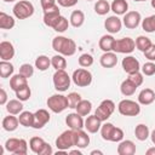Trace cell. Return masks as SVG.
Masks as SVG:
<instances>
[{"instance_id": "obj_1", "label": "cell", "mask_w": 155, "mask_h": 155, "mask_svg": "<svg viewBox=\"0 0 155 155\" xmlns=\"http://www.w3.org/2000/svg\"><path fill=\"white\" fill-rule=\"evenodd\" d=\"M52 48L64 57H70L76 52V44L73 39L58 35L52 40Z\"/></svg>"}, {"instance_id": "obj_2", "label": "cell", "mask_w": 155, "mask_h": 155, "mask_svg": "<svg viewBox=\"0 0 155 155\" xmlns=\"http://www.w3.org/2000/svg\"><path fill=\"white\" fill-rule=\"evenodd\" d=\"M101 136L108 142H121L124 139V131L120 127L114 126L111 122H105L101 127Z\"/></svg>"}, {"instance_id": "obj_3", "label": "cell", "mask_w": 155, "mask_h": 155, "mask_svg": "<svg viewBox=\"0 0 155 155\" xmlns=\"http://www.w3.org/2000/svg\"><path fill=\"white\" fill-rule=\"evenodd\" d=\"M4 147L8 153L15 155H25L28 153V143L23 138H8Z\"/></svg>"}, {"instance_id": "obj_4", "label": "cell", "mask_w": 155, "mask_h": 155, "mask_svg": "<svg viewBox=\"0 0 155 155\" xmlns=\"http://www.w3.org/2000/svg\"><path fill=\"white\" fill-rule=\"evenodd\" d=\"M12 12L17 19H27L34 13V5L28 0H21L15 4Z\"/></svg>"}, {"instance_id": "obj_5", "label": "cell", "mask_w": 155, "mask_h": 155, "mask_svg": "<svg viewBox=\"0 0 155 155\" xmlns=\"http://www.w3.org/2000/svg\"><path fill=\"white\" fill-rule=\"evenodd\" d=\"M47 107L51 111L56 113V114H59L62 111H64L67 108H69L68 105V98L67 96H63L61 93H56V94H52L51 97H48L47 99Z\"/></svg>"}, {"instance_id": "obj_6", "label": "cell", "mask_w": 155, "mask_h": 155, "mask_svg": "<svg viewBox=\"0 0 155 155\" xmlns=\"http://www.w3.org/2000/svg\"><path fill=\"white\" fill-rule=\"evenodd\" d=\"M52 80H53V86H54L56 91H58V92H64L70 87L71 78L68 75L65 69L56 70L54 74H53Z\"/></svg>"}, {"instance_id": "obj_7", "label": "cell", "mask_w": 155, "mask_h": 155, "mask_svg": "<svg viewBox=\"0 0 155 155\" xmlns=\"http://www.w3.org/2000/svg\"><path fill=\"white\" fill-rule=\"evenodd\" d=\"M117 110L124 116H137L140 113V104L131 99H122L117 104Z\"/></svg>"}, {"instance_id": "obj_8", "label": "cell", "mask_w": 155, "mask_h": 155, "mask_svg": "<svg viewBox=\"0 0 155 155\" xmlns=\"http://www.w3.org/2000/svg\"><path fill=\"white\" fill-rule=\"evenodd\" d=\"M73 82L79 87H87L92 84V74L85 68H78L71 75Z\"/></svg>"}, {"instance_id": "obj_9", "label": "cell", "mask_w": 155, "mask_h": 155, "mask_svg": "<svg viewBox=\"0 0 155 155\" xmlns=\"http://www.w3.org/2000/svg\"><path fill=\"white\" fill-rule=\"evenodd\" d=\"M114 110H115V103L111 99H104L97 107V109L94 111V115L102 122H104V121H107L111 116V114L114 113Z\"/></svg>"}, {"instance_id": "obj_10", "label": "cell", "mask_w": 155, "mask_h": 155, "mask_svg": "<svg viewBox=\"0 0 155 155\" xmlns=\"http://www.w3.org/2000/svg\"><path fill=\"white\" fill-rule=\"evenodd\" d=\"M136 48V41L132 38H122V39H117L115 40L113 51L115 53H132Z\"/></svg>"}, {"instance_id": "obj_11", "label": "cell", "mask_w": 155, "mask_h": 155, "mask_svg": "<svg viewBox=\"0 0 155 155\" xmlns=\"http://www.w3.org/2000/svg\"><path fill=\"white\" fill-rule=\"evenodd\" d=\"M57 149L59 150H69L71 147H74V132L71 128L62 132L57 138H56V142H54Z\"/></svg>"}, {"instance_id": "obj_12", "label": "cell", "mask_w": 155, "mask_h": 155, "mask_svg": "<svg viewBox=\"0 0 155 155\" xmlns=\"http://www.w3.org/2000/svg\"><path fill=\"white\" fill-rule=\"evenodd\" d=\"M142 21V16L138 11H128L124 15L122 18V24L127 29H136Z\"/></svg>"}, {"instance_id": "obj_13", "label": "cell", "mask_w": 155, "mask_h": 155, "mask_svg": "<svg viewBox=\"0 0 155 155\" xmlns=\"http://www.w3.org/2000/svg\"><path fill=\"white\" fill-rule=\"evenodd\" d=\"M61 16L62 15L59 12L58 5H54V6L50 7V8H46V10H44V23L47 27L53 28V25L56 24V22L58 21V18Z\"/></svg>"}, {"instance_id": "obj_14", "label": "cell", "mask_w": 155, "mask_h": 155, "mask_svg": "<svg viewBox=\"0 0 155 155\" xmlns=\"http://www.w3.org/2000/svg\"><path fill=\"white\" fill-rule=\"evenodd\" d=\"M121 65H122L124 71H126L127 74H132V73H136V71L140 70L139 61L136 57H133V56H126L122 59Z\"/></svg>"}, {"instance_id": "obj_15", "label": "cell", "mask_w": 155, "mask_h": 155, "mask_svg": "<svg viewBox=\"0 0 155 155\" xmlns=\"http://www.w3.org/2000/svg\"><path fill=\"white\" fill-rule=\"evenodd\" d=\"M50 121V113L46 109H39L34 113V124H33V128L35 130H40L44 126H46V124Z\"/></svg>"}, {"instance_id": "obj_16", "label": "cell", "mask_w": 155, "mask_h": 155, "mask_svg": "<svg viewBox=\"0 0 155 155\" xmlns=\"http://www.w3.org/2000/svg\"><path fill=\"white\" fill-rule=\"evenodd\" d=\"M121 27H122V21L116 16H110L108 17L105 21H104V28L107 29L108 33H110L111 35L113 34H116L121 30Z\"/></svg>"}, {"instance_id": "obj_17", "label": "cell", "mask_w": 155, "mask_h": 155, "mask_svg": "<svg viewBox=\"0 0 155 155\" xmlns=\"http://www.w3.org/2000/svg\"><path fill=\"white\" fill-rule=\"evenodd\" d=\"M65 124L71 130H80L85 127V121L82 116L78 113H70L65 116Z\"/></svg>"}, {"instance_id": "obj_18", "label": "cell", "mask_w": 155, "mask_h": 155, "mask_svg": "<svg viewBox=\"0 0 155 155\" xmlns=\"http://www.w3.org/2000/svg\"><path fill=\"white\" fill-rule=\"evenodd\" d=\"M73 132H74V147L84 149L90 144V137L82 128L73 130Z\"/></svg>"}, {"instance_id": "obj_19", "label": "cell", "mask_w": 155, "mask_h": 155, "mask_svg": "<svg viewBox=\"0 0 155 155\" xmlns=\"http://www.w3.org/2000/svg\"><path fill=\"white\" fill-rule=\"evenodd\" d=\"M15 57V47L10 41L0 42V58L1 61H11Z\"/></svg>"}, {"instance_id": "obj_20", "label": "cell", "mask_w": 155, "mask_h": 155, "mask_svg": "<svg viewBox=\"0 0 155 155\" xmlns=\"http://www.w3.org/2000/svg\"><path fill=\"white\" fill-rule=\"evenodd\" d=\"M99 63L103 68H113L117 64V56L114 51L104 52L99 58Z\"/></svg>"}, {"instance_id": "obj_21", "label": "cell", "mask_w": 155, "mask_h": 155, "mask_svg": "<svg viewBox=\"0 0 155 155\" xmlns=\"http://www.w3.org/2000/svg\"><path fill=\"white\" fill-rule=\"evenodd\" d=\"M101 127H102V121L94 114L88 115L87 119L85 120V128L90 133H97L98 131H101Z\"/></svg>"}, {"instance_id": "obj_22", "label": "cell", "mask_w": 155, "mask_h": 155, "mask_svg": "<svg viewBox=\"0 0 155 155\" xmlns=\"http://www.w3.org/2000/svg\"><path fill=\"white\" fill-rule=\"evenodd\" d=\"M116 151L119 155H133L136 153V144L130 139L121 140L119 142Z\"/></svg>"}, {"instance_id": "obj_23", "label": "cell", "mask_w": 155, "mask_h": 155, "mask_svg": "<svg viewBox=\"0 0 155 155\" xmlns=\"http://www.w3.org/2000/svg\"><path fill=\"white\" fill-rule=\"evenodd\" d=\"M155 101V92L151 88H143L138 94V103L142 105H150Z\"/></svg>"}, {"instance_id": "obj_24", "label": "cell", "mask_w": 155, "mask_h": 155, "mask_svg": "<svg viewBox=\"0 0 155 155\" xmlns=\"http://www.w3.org/2000/svg\"><path fill=\"white\" fill-rule=\"evenodd\" d=\"M27 85H28V78L23 76V75L19 74V73L12 75L11 79H10V87H11V90H13L15 92L18 91V90H21L22 87H24V86H27Z\"/></svg>"}, {"instance_id": "obj_25", "label": "cell", "mask_w": 155, "mask_h": 155, "mask_svg": "<svg viewBox=\"0 0 155 155\" xmlns=\"http://www.w3.org/2000/svg\"><path fill=\"white\" fill-rule=\"evenodd\" d=\"M115 40H116V39H114V36H113L111 34H105V35H103V36L99 39L98 46H99V48H101L103 52H110V51H113Z\"/></svg>"}, {"instance_id": "obj_26", "label": "cell", "mask_w": 155, "mask_h": 155, "mask_svg": "<svg viewBox=\"0 0 155 155\" xmlns=\"http://www.w3.org/2000/svg\"><path fill=\"white\" fill-rule=\"evenodd\" d=\"M1 125H2V128H4L5 131H7V132H13V131L17 130L18 125H21V124H19L18 117H16L15 115L10 114L8 116H5V117L2 119Z\"/></svg>"}, {"instance_id": "obj_27", "label": "cell", "mask_w": 155, "mask_h": 155, "mask_svg": "<svg viewBox=\"0 0 155 155\" xmlns=\"http://www.w3.org/2000/svg\"><path fill=\"white\" fill-rule=\"evenodd\" d=\"M46 142L41 138V137H31L30 140H29V148L30 150L34 153V154H38V155H41L44 148L46 147Z\"/></svg>"}, {"instance_id": "obj_28", "label": "cell", "mask_w": 155, "mask_h": 155, "mask_svg": "<svg viewBox=\"0 0 155 155\" xmlns=\"http://www.w3.org/2000/svg\"><path fill=\"white\" fill-rule=\"evenodd\" d=\"M6 110H7L8 114L19 115V114L23 111V103H22V101H19L18 98H16V99H10V101L6 103Z\"/></svg>"}, {"instance_id": "obj_29", "label": "cell", "mask_w": 155, "mask_h": 155, "mask_svg": "<svg viewBox=\"0 0 155 155\" xmlns=\"http://www.w3.org/2000/svg\"><path fill=\"white\" fill-rule=\"evenodd\" d=\"M110 8L111 11L116 15V16H121L125 15L126 12H128V4L126 0H114L110 4Z\"/></svg>"}, {"instance_id": "obj_30", "label": "cell", "mask_w": 155, "mask_h": 155, "mask_svg": "<svg viewBox=\"0 0 155 155\" xmlns=\"http://www.w3.org/2000/svg\"><path fill=\"white\" fill-rule=\"evenodd\" d=\"M70 25H73L74 28H80L84 25L85 23V13L80 10H75L71 12L70 18H69Z\"/></svg>"}, {"instance_id": "obj_31", "label": "cell", "mask_w": 155, "mask_h": 155, "mask_svg": "<svg viewBox=\"0 0 155 155\" xmlns=\"http://www.w3.org/2000/svg\"><path fill=\"white\" fill-rule=\"evenodd\" d=\"M134 136L138 140L144 142L148 139V137H150V131L149 127L145 124H138L134 128Z\"/></svg>"}, {"instance_id": "obj_32", "label": "cell", "mask_w": 155, "mask_h": 155, "mask_svg": "<svg viewBox=\"0 0 155 155\" xmlns=\"http://www.w3.org/2000/svg\"><path fill=\"white\" fill-rule=\"evenodd\" d=\"M13 71H15V67L12 63H10V61H1L0 62V76L2 79L11 78L13 75Z\"/></svg>"}, {"instance_id": "obj_33", "label": "cell", "mask_w": 155, "mask_h": 155, "mask_svg": "<svg viewBox=\"0 0 155 155\" xmlns=\"http://www.w3.org/2000/svg\"><path fill=\"white\" fill-rule=\"evenodd\" d=\"M16 24V21L12 16L5 13V12H0V28L1 29H12Z\"/></svg>"}, {"instance_id": "obj_34", "label": "cell", "mask_w": 155, "mask_h": 155, "mask_svg": "<svg viewBox=\"0 0 155 155\" xmlns=\"http://www.w3.org/2000/svg\"><path fill=\"white\" fill-rule=\"evenodd\" d=\"M136 90H137V86H136L131 80L126 79V80H124V81L121 82L120 91H121V93H122L124 96L130 97V96H132V94L136 92Z\"/></svg>"}, {"instance_id": "obj_35", "label": "cell", "mask_w": 155, "mask_h": 155, "mask_svg": "<svg viewBox=\"0 0 155 155\" xmlns=\"http://www.w3.org/2000/svg\"><path fill=\"white\" fill-rule=\"evenodd\" d=\"M75 110L81 116H87V115H90V113L92 110V103L90 101H87V99H81L80 103L76 105Z\"/></svg>"}, {"instance_id": "obj_36", "label": "cell", "mask_w": 155, "mask_h": 155, "mask_svg": "<svg viewBox=\"0 0 155 155\" xmlns=\"http://www.w3.org/2000/svg\"><path fill=\"white\" fill-rule=\"evenodd\" d=\"M51 65V58H48L47 56L45 54H41V56H38L36 59H35V68L40 71H45L50 68Z\"/></svg>"}, {"instance_id": "obj_37", "label": "cell", "mask_w": 155, "mask_h": 155, "mask_svg": "<svg viewBox=\"0 0 155 155\" xmlns=\"http://www.w3.org/2000/svg\"><path fill=\"white\" fill-rule=\"evenodd\" d=\"M19 124L24 127H33L34 124V113L30 111H22L18 116Z\"/></svg>"}, {"instance_id": "obj_38", "label": "cell", "mask_w": 155, "mask_h": 155, "mask_svg": "<svg viewBox=\"0 0 155 155\" xmlns=\"http://www.w3.org/2000/svg\"><path fill=\"white\" fill-rule=\"evenodd\" d=\"M151 45H153L151 40H150L149 38L144 36V35H139V36L136 39V47H137V50H139V51L143 52V53H144Z\"/></svg>"}, {"instance_id": "obj_39", "label": "cell", "mask_w": 155, "mask_h": 155, "mask_svg": "<svg viewBox=\"0 0 155 155\" xmlns=\"http://www.w3.org/2000/svg\"><path fill=\"white\" fill-rule=\"evenodd\" d=\"M51 65L56 69V70H63L67 68V61L64 58V56L62 54H54L52 58H51Z\"/></svg>"}, {"instance_id": "obj_40", "label": "cell", "mask_w": 155, "mask_h": 155, "mask_svg": "<svg viewBox=\"0 0 155 155\" xmlns=\"http://www.w3.org/2000/svg\"><path fill=\"white\" fill-rule=\"evenodd\" d=\"M110 4L107 0H98L94 4V12L99 16H104L110 11Z\"/></svg>"}, {"instance_id": "obj_41", "label": "cell", "mask_w": 155, "mask_h": 155, "mask_svg": "<svg viewBox=\"0 0 155 155\" xmlns=\"http://www.w3.org/2000/svg\"><path fill=\"white\" fill-rule=\"evenodd\" d=\"M142 28L147 33H154L155 31V15L145 17L142 21Z\"/></svg>"}, {"instance_id": "obj_42", "label": "cell", "mask_w": 155, "mask_h": 155, "mask_svg": "<svg viewBox=\"0 0 155 155\" xmlns=\"http://www.w3.org/2000/svg\"><path fill=\"white\" fill-rule=\"evenodd\" d=\"M69 25H70V22L64 16H61L56 22V24L53 25V30H56L57 33H63L69 28Z\"/></svg>"}, {"instance_id": "obj_43", "label": "cell", "mask_w": 155, "mask_h": 155, "mask_svg": "<svg viewBox=\"0 0 155 155\" xmlns=\"http://www.w3.org/2000/svg\"><path fill=\"white\" fill-rule=\"evenodd\" d=\"M93 57H92V54H90V53H82L80 57H79V59H78V62H79V65L80 67H82V68H88V67H91L92 64H93Z\"/></svg>"}, {"instance_id": "obj_44", "label": "cell", "mask_w": 155, "mask_h": 155, "mask_svg": "<svg viewBox=\"0 0 155 155\" xmlns=\"http://www.w3.org/2000/svg\"><path fill=\"white\" fill-rule=\"evenodd\" d=\"M30 96H31V91H30V87H29L28 85L24 86V87H22V88L18 90V91H16V97H17L19 101H22V102L28 101V99L30 98Z\"/></svg>"}, {"instance_id": "obj_45", "label": "cell", "mask_w": 155, "mask_h": 155, "mask_svg": "<svg viewBox=\"0 0 155 155\" xmlns=\"http://www.w3.org/2000/svg\"><path fill=\"white\" fill-rule=\"evenodd\" d=\"M67 98H68V105H69V108H71V109H75L76 105H78V104L80 103V101L82 99L81 96H80V93H78V92H70V93L67 96Z\"/></svg>"}, {"instance_id": "obj_46", "label": "cell", "mask_w": 155, "mask_h": 155, "mask_svg": "<svg viewBox=\"0 0 155 155\" xmlns=\"http://www.w3.org/2000/svg\"><path fill=\"white\" fill-rule=\"evenodd\" d=\"M140 70H142V74L143 75H145V76H153L155 74V63L151 62V61H149V62H147V63L143 64V67L140 68Z\"/></svg>"}, {"instance_id": "obj_47", "label": "cell", "mask_w": 155, "mask_h": 155, "mask_svg": "<svg viewBox=\"0 0 155 155\" xmlns=\"http://www.w3.org/2000/svg\"><path fill=\"white\" fill-rule=\"evenodd\" d=\"M19 74H22L25 78H31L34 75V67L29 63H24L19 67Z\"/></svg>"}, {"instance_id": "obj_48", "label": "cell", "mask_w": 155, "mask_h": 155, "mask_svg": "<svg viewBox=\"0 0 155 155\" xmlns=\"http://www.w3.org/2000/svg\"><path fill=\"white\" fill-rule=\"evenodd\" d=\"M128 80H131L137 87H139L142 84H143V74L140 71H136V73H132V74H128Z\"/></svg>"}, {"instance_id": "obj_49", "label": "cell", "mask_w": 155, "mask_h": 155, "mask_svg": "<svg viewBox=\"0 0 155 155\" xmlns=\"http://www.w3.org/2000/svg\"><path fill=\"white\" fill-rule=\"evenodd\" d=\"M144 56L148 61H151V62H155V44H153L145 52H144Z\"/></svg>"}, {"instance_id": "obj_50", "label": "cell", "mask_w": 155, "mask_h": 155, "mask_svg": "<svg viewBox=\"0 0 155 155\" xmlns=\"http://www.w3.org/2000/svg\"><path fill=\"white\" fill-rule=\"evenodd\" d=\"M79 0H57L58 5L62 7H73L78 4Z\"/></svg>"}, {"instance_id": "obj_51", "label": "cell", "mask_w": 155, "mask_h": 155, "mask_svg": "<svg viewBox=\"0 0 155 155\" xmlns=\"http://www.w3.org/2000/svg\"><path fill=\"white\" fill-rule=\"evenodd\" d=\"M56 2H57V0H40L42 10H46V8H50V7L54 6V5H57Z\"/></svg>"}, {"instance_id": "obj_52", "label": "cell", "mask_w": 155, "mask_h": 155, "mask_svg": "<svg viewBox=\"0 0 155 155\" xmlns=\"http://www.w3.org/2000/svg\"><path fill=\"white\" fill-rule=\"evenodd\" d=\"M6 103H7V93L4 88H0V104L6 105Z\"/></svg>"}, {"instance_id": "obj_53", "label": "cell", "mask_w": 155, "mask_h": 155, "mask_svg": "<svg viewBox=\"0 0 155 155\" xmlns=\"http://www.w3.org/2000/svg\"><path fill=\"white\" fill-rule=\"evenodd\" d=\"M145 154H147V155H155V147L149 148V149L145 151Z\"/></svg>"}, {"instance_id": "obj_54", "label": "cell", "mask_w": 155, "mask_h": 155, "mask_svg": "<svg viewBox=\"0 0 155 155\" xmlns=\"http://www.w3.org/2000/svg\"><path fill=\"white\" fill-rule=\"evenodd\" d=\"M150 138H151V142L155 144V128L151 131V133H150Z\"/></svg>"}, {"instance_id": "obj_55", "label": "cell", "mask_w": 155, "mask_h": 155, "mask_svg": "<svg viewBox=\"0 0 155 155\" xmlns=\"http://www.w3.org/2000/svg\"><path fill=\"white\" fill-rule=\"evenodd\" d=\"M90 154H91V155H96V154H98V155H102V154H103V151H101V150H92Z\"/></svg>"}, {"instance_id": "obj_56", "label": "cell", "mask_w": 155, "mask_h": 155, "mask_svg": "<svg viewBox=\"0 0 155 155\" xmlns=\"http://www.w3.org/2000/svg\"><path fill=\"white\" fill-rule=\"evenodd\" d=\"M69 154H78V155H81V151L75 149V150H69Z\"/></svg>"}, {"instance_id": "obj_57", "label": "cell", "mask_w": 155, "mask_h": 155, "mask_svg": "<svg viewBox=\"0 0 155 155\" xmlns=\"http://www.w3.org/2000/svg\"><path fill=\"white\" fill-rule=\"evenodd\" d=\"M150 5L153 8H155V0H150Z\"/></svg>"}, {"instance_id": "obj_58", "label": "cell", "mask_w": 155, "mask_h": 155, "mask_svg": "<svg viewBox=\"0 0 155 155\" xmlns=\"http://www.w3.org/2000/svg\"><path fill=\"white\" fill-rule=\"evenodd\" d=\"M2 1H5V2H13V1H16V0H2Z\"/></svg>"}, {"instance_id": "obj_59", "label": "cell", "mask_w": 155, "mask_h": 155, "mask_svg": "<svg viewBox=\"0 0 155 155\" xmlns=\"http://www.w3.org/2000/svg\"><path fill=\"white\" fill-rule=\"evenodd\" d=\"M134 1H137V2H142V1H147V0H134Z\"/></svg>"}, {"instance_id": "obj_60", "label": "cell", "mask_w": 155, "mask_h": 155, "mask_svg": "<svg viewBox=\"0 0 155 155\" xmlns=\"http://www.w3.org/2000/svg\"><path fill=\"white\" fill-rule=\"evenodd\" d=\"M86 1H92V0H86Z\"/></svg>"}]
</instances>
